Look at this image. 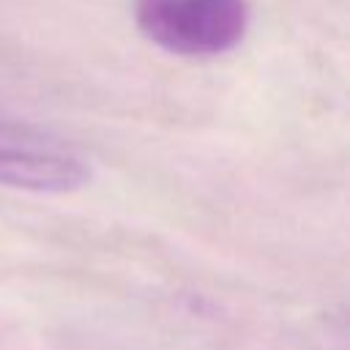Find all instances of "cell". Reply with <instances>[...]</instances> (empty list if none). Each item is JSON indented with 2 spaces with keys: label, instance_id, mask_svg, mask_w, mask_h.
Returning <instances> with one entry per match:
<instances>
[{
  "label": "cell",
  "instance_id": "6da1fadb",
  "mask_svg": "<svg viewBox=\"0 0 350 350\" xmlns=\"http://www.w3.org/2000/svg\"><path fill=\"white\" fill-rule=\"evenodd\" d=\"M134 16L159 49L180 57H216L243 41L249 0H137Z\"/></svg>",
  "mask_w": 350,
  "mask_h": 350
},
{
  "label": "cell",
  "instance_id": "7a4b0ae2",
  "mask_svg": "<svg viewBox=\"0 0 350 350\" xmlns=\"http://www.w3.org/2000/svg\"><path fill=\"white\" fill-rule=\"evenodd\" d=\"M90 180L88 159L63 137L0 115V186L63 194Z\"/></svg>",
  "mask_w": 350,
  "mask_h": 350
}]
</instances>
